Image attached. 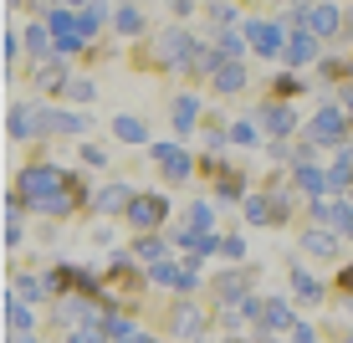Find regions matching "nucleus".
<instances>
[{
	"mask_svg": "<svg viewBox=\"0 0 353 343\" xmlns=\"http://www.w3.org/2000/svg\"><path fill=\"white\" fill-rule=\"evenodd\" d=\"M21 195H26L36 210H52V215L72 210V200H77L72 179L62 175V169H52V164H36V169H26V175H21Z\"/></svg>",
	"mask_w": 353,
	"mask_h": 343,
	"instance_id": "1",
	"label": "nucleus"
},
{
	"mask_svg": "<svg viewBox=\"0 0 353 343\" xmlns=\"http://www.w3.org/2000/svg\"><path fill=\"white\" fill-rule=\"evenodd\" d=\"M46 21H52L57 41H62L67 52H72V46H82V41L92 36L88 26H82V16H77V10H67V6H52V10H46Z\"/></svg>",
	"mask_w": 353,
	"mask_h": 343,
	"instance_id": "2",
	"label": "nucleus"
},
{
	"mask_svg": "<svg viewBox=\"0 0 353 343\" xmlns=\"http://www.w3.org/2000/svg\"><path fill=\"white\" fill-rule=\"evenodd\" d=\"M159 52H164V62L169 67H185V62H194V36L190 31H164V41H159Z\"/></svg>",
	"mask_w": 353,
	"mask_h": 343,
	"instance_id": "3",
	"label": "nucleus"
},
{
	"mask_svg": "<svg viewBox=\"0 0 353 343\" xmlns=\"http://www.w3.org/2000/svg\"><path fill=\"white\" fill-rule=\"evenodd\" d=\"M164 210H169V205L159 200V195H139V200L128 205V220L149 231V226H159V220H164Z\"/></svg>",
	"mask_w": 353,
	"mask_h": 343,
	"instance_id": "4",
	"label": "nucleus"
},
{
	"mask_svg": "<svg viewBox=\"0 0 353 343\" xmlns=\"http://www.w3.org/2000/svg\"><path fill=\"white\" fill-rule=\"evenodd\" d=\"M348 133V124H343V113L338 108H323L318 118H312V139H323V144H338Z\"/></svg>",
	"mask_w": 353,
	"mask_h": 343,
	"instance_id": "5",
	"label": "nucleus"
},
{
	"mask_svg": "<svg viewBox=\"0 0 353 343\" xmlns=\"http://www.w3.org/2000/svg\"><path fill=\"white\" fill-rule=\"evenodd\" d=\"M312 57H318V36H312V26H302V31L287 41V62L297 67V62H312Z\"/></svg>",
	"mask_w": 353,
	"mask_h": 343,
	"instance_id": "6",
	"label": "nucleus"
},
{
	"mask_svg": "<svg viewBox=\"0 0 353 343\" xmlns=\"http://www.w3.org/2000/svg\"><path fill=\"white\" fill-rule=\"evenodd\" d=\"M154 159L164 164V175H169V179H185V175H190V159H185V149H174V144H169V149L159 144V149H154Z\"/></svg>",
	"mask_w": 353,
	"mask_h": 343,
	"instance_id": "7",
	"label": "nucleus"
},
{
	"mask_svg": "<svg viewBox=\"0 0 353 343\" xmlns=\"http://www.w3.org/2000/svg\"><path fill=\"white\" fill-rule=\"evenodd\" d=\"M133 200H139V195H133L128 185H108L103 195H97V210H108V215H113V210H128Z\"/></svg>",
	"mask_w": 353,
	"mask_h": 343,
	"instance_id": "8",
	"label": "nucleus"
},
{
	"mask_svg": "<svg viewBox=\"0 0 353 343\" xmlns=\"http://www.w3.org/2000/svg\"><path fill=\"white\" fill-rule=\"evenodd\" d=\"M307 26H312V36H333L338 31V10L333 6H307Z\"/></svg>",
	"mask_w": 353,
	"mask_h": 343,
	"instance_id": "9",
	"label": "nucleus"
},
{
	"mask_svg": "<svg viewBox=\"0 0 353 343\" xmlns=\"http://www.w3.org/2000/svg\"><path fill=\"white\" fill-rule=\"evenodd\" d=\"M251 46H256L261 57H276L282 52V31L276 26H251Z\"/></svg>",
	"mask_w": 353,
	"mask_h": 343,
	"instance_id": "10",
	"label": "nucleus"
},
{
	"mask_svg": "<svg viewBox=\"0 0 353 343\" xmlns=\"http://www.w3.org/2000/svg\"><path fill=\"white\" fill-rule=\"evenodd\" d=\"M41 128H62V133H88L82 113H41Z\"/></svg>",
	"mask_w": 353,
	"mask_h": 343,
	"instance_id": "11",
	"label": "nucleus"
},
{
	"mask_svg": "<svg viewBox=\"0 0 353 343\" xmlns=\"http://www.w3.org/2000/svg\"><path fill=\"white\" fill-rule=\"evenodd\" d=\"M318 220L327 231H353V215L343 210V205H327V200H318Z\"/></svg>",
	"mask_w": 353,
	"mask_h": 343,
	"instance_id": "12",
	"label": "nucleus"
},
{
	"mask_svg": "<svg viewBox=\"0 0 353 343\" xmlns=\"http://www.w3.org/2000/svg\"><path fill=\"white\" fill-rule=\"evenodd\" d=\"M215 88H221V92H241V88H246V67L221 62V72H215Z\"/></svg>",
	"mask_w": 353,
	"mask_h": 343,
	"instance_id": "13",
	"label": "nucleus"
},
{
	"mask_svg": "<svg viewBox=\"0 0 353 343\" xmlns=\"http://www.w3.org/2000/svg\"><path fill=\"white\" fill-rule=\"evenodd\" d=\"M261 118H266V128H272V133H292V128H297V113H292V108H282V103H272Z\"/></svg>",
	"mask_w": 353,
	"mask_h": 343,
	"instance_id": "14",
	"label": "nucleus"
},
{
	"mask_svg": "<svg viewBox=\"0 0 353 343\" xmlns=\"http://www.w3.org/2000/svg\"><path fill=\"white\" fill-rule=\"evenodd\" d=\"M261 328H297V317H292V308H287V302H266Z\"/></svg>",
	"mask_w": 353,
	"mask_h": 343,
	"instance_id": "15",
	"label": "nucleus"
},
{
	"mask_svg": "<svg viewBox=\"0 0 353 343\" xmlns=\"http://www.w3.org/2000/svg\"><path fill=\"white\" fill-rule=\"evenodd\" d=\"M154 282H159V287H179V292H185V266L159 262V266H154Z\"/></svg>",
	"mask_w": 353,
	"mask_h": 343,
	"instance_id": "16",
	"label": "nucleus"
},
{
	"mask_svg": "<svg viewBox=\"0 0 353 343\" xmlns=\"http://www.w3.org/2000/svg\"><path fill=\"white\" fill-rule=\"evenodd\" d=\"M297 185L312 190V195H327V175H323V169H312V164H302L297 169Z\"/></svg>",
	"mask_w": 353,
	"mask_h": 343,
	"instance_id": "17",
	"label": "nucleus"
},
{
	"mask_svg": "<svg viewBox=\"0 0 353 343\" xmlns=\"http://www.w3.org/2000/svg\"><path fill=\"white\" fill-rule=\"evenodd\" d=\"M10 133H16V139H31L36 133V113L31 108H16V113H10Z\"/></svg>",
	"mask_w": 353,
	"mask_h": 343,
	"instance_id": "18",
	"label": "nucleus"
},
{
	"mask_svg": "<svg viewBox=\"0 0 353 343\" xmlns=\"http://www.w3.org/2000/svg\"><path fill=\"white\" fill-rule=\"evenodd\" d=\"M174 333H179V338H194V333H200V313H194V308H179V313H174Z\"/></svg>",
	"mask_w": 353,
	"mask_h": 343,
	"instance_id": "19",
	"label": "nucleus"
},
{
	"mask_svg": "<svg viewBox=\"0 0 353 343\" xmlns=\"http://www.w3.org/2000/svg\"><path fill=\"white\" fill-rule=\"evenodd\" d=\"M113 133H118L123 144H143V124H139V118H118Z\"/></svg>",
	"mask_w": 353,
	"mask_h": 343,
	"instance_id": "20",
	"label": "nucleus"
},
{
	"mask_svg": "<svg viewBox=\"0 0 353 343\" xmlns=\"http://www.w3.org/2000/svg\"><path fill=\"white\" fill-rule=\"evenodd\" d=\"M292 282H297V297H302V302H318V297H323V287H318L307 272H292Z\"/></svg>",
	"mask_w": 353,
	"mask_h": 343,
	"instance_id": "21",
	"label": "nucleus"
},
{
	"mask_svg": "<svg viewBox=\"0 0 353 343\" xmlns=\"http://www.w3.org/2000/svg\"><path fill=\"white\" fill-rule=\"evenodd\" d=\"M194 113H200V103H194V97H179V103H174V124H179V128H194Z\"/></svg>",
	"mask_w": 353,
	"mask_h": 343,
	"instance_id": "22",
	"label": "nucleus"
},
{
	"mask_svg": "<svg viewBox=\"0 0 353 343\" xmlns=\"http://www.w3.org/2000/svg\"><path fill=\"white\" fill-rule=\"evenodd\" d=\"M307 251H318V256H333V251H338L333 231H312V236H307Z\"/></svg>",
	"mask_w": 353,
	"mask_h": 343,
	"instance_id": "23",
	"label": "nucleus"
},
{
	"mask_svg": "<svg viewBox=\"0 0 353 343\" xmlns=\"http://www.w3.org/2000/svg\"><path fill=\"white\" fill-rule=\"evenodd\" d=\"M6 313H10V328H16V338H21V333L31 328V313L21 308V297H10V308H6Z\"/></svg>",
	"mask_w": 353,
	"mask_h": 343,
	"instance_id": "24",
	"label": "nucleus"
},
{
	"mask_svg": "<svg viewBox=\"0 0 353 343\" xmlns=\"http://www.w3.org/2000/svg\"><path fill=\"white\" fill-rule=\"evenodd\" d=\"M16 297H46V282H36V277H16Z\"/></svg>",
	"mask_w": 353,
	"mask_h": 343,
	"instance_id": "25",
	"label": "nucleus"
},
{
	"mask_svg": "<svg viewBox=\"0 0 353 343\" xmlns=\"http://www.w3.org/2000/svg\"><path fill=\"white\" fill-rule=\"evenodd\" d=\"M108 333H113L118 343H139V333H133V323H123V317H108Z\"/></svg>",
	"mask_w": 353,
	"mask_h": 343,
	"instance_id": "26",
	"label": "nucleus"
},
{
	"mask_svg": "<svg viewBox=\"0 0 353 343\" xmlns=\"http://www.w3.org/2000/svg\"><path fill=\"white\" fill-rule=\"evenodd\" d=\"M6 241H10V246H21V210H16V200H10V220H6Z\"/></svg>",
	"mask_w": 353,
	"mask_h": 343,
	"instance_id": "27",
	"label": "nucleus"
},
{
	"mask_svg": "<svg viewBox=\"0 0 353 343\" xmlns=\"http://www.w3.org/2000/svg\"><path fill=\"white\" fill-rule=\"evenodd\" d=\"M113 21H118V31H139V26H143V16H139L133 6H128V10H118Z\"/></svg>",
	"mask_w": 353,
	"mask_h": 343,
	"instance_id": "28",
	"label": "nucleus"
},
{
	"mask_svg": "<svg viewBox=\"0 0 353 343\" xmlns=\"http://www.w3.org/2000/svg\"><path fill=\"white\" fill-rule=\"evenodd\" d=\"M190 220H194V231H210V220H215V210H210V205H194V210H190Z\"/></svg>",
	"mask_w": 353,
	"mask_h": 343,
	"instance_id": "29",
	"label": "nucleus"
},
{
	"mask_svg": "<svg viewBox=\"0 0 353 343\" xmlns=\"http://www.w3.org/2000/svg\"><path fill=\"white\" fill-rule=\"evenodd\" d=\"M139 256H149V262L159 266V262H164V241H154V236H149V241H139Z\"/></svg>",
	"mask_w": 353,
	"mask_h": 343,
	"instance_id": "30",
	"label": "nucleus"
},
{
	"mask_svg": "<svg viewBox=\"0 0 353 343\" xmlns=\"http://www.w3.org/2000/svg\"><path fill=\"white\" fill-rule=\"evenodd\" d=\"M246 220H256V226H266V220H276L272 210H266L261 200H246Z\"/></svg>",
	"mask_w": 353,
	"mask_h": 343,
	"instance_id": "31",
	"label": "nucleus"
},
{
	"mask_svg": "<svg viewBox=\"0 0 353 343\" xmlns=\"http://www.w3.org/2000/svg\"><path fill=\"white\" fill-rule=\"evenodd\" d=\"M62 92L72 97V103H88V97H92V82H67Z\"/></svg>",
	"mask_w": 353,
	"mask_h": 343,
	"instance_id": "32",
	"label": "nucleus"
},
{
	"mask_svg": "<svg viewBox=\"0 0 353 343\" xmlns=\"http://www.w3.org/2000/svg\"><path fill=\"white\" fill-rule=\"evenodd\" d=\"M26 41H31V52H36V57H46V26H31V31H26Z\"/></svg>",
	"mask_w": 353,
	"mask_h": 343,
	"instance_id": "33",
	"label": "nucleus"
},
{
	"mask_svg": "<svg viewBox=\"0 0 353 343\" xmlns=\"http://www.w3.org/2000/svg\"><path fill=\"white\" fill-rule=\"evenodd\" d=\"M221 52H225V57H241L246 46H241V36H221Z\"/></svg>",
	"mask_w": 353,
	"mask_h": 343,
	"instance_id": "34",
	"label": "nucleus"
},
{
	"mask_svg": "<svg viewBox=\"0 0 353 343\" xmlns=\"http://www.w3.org/2000/svg\"><path fill=\"white\" fill-rule=\"evenodd\" d=\"M292 343H318V338H312V328H302V323H297V328H292Z\"/></svg>",
	"mask_w": 353,
	"mask_h": 343,
	"instance_id": "35",
	"label": "nucleus"
},
{
	"mask_svg": "<svg viewBox=\"0 0 353 343\" xmlns=\"http://www.w3.org/2000/svg\"><path fill=\"white\" fill-rule=\"evenodd\" d=\"M139 343H154V338H139Z\"/></svg>",
	"mask_w": 353,
	"mask_h": 343,
	"instance_id": "36",
	"label": "nucleus"
},
{
	"mask_svg": "<svg viewBox=\"0 0 353 343\" xmlns=\"http://www.w3.org/2000/svg\"><path fill=\"white\" fill-rule=\"evenodd\" d=\"M348 16H353V10H348Z\"/></svg>",
	"mask_w": 353,
	"mask_h": 343,
	"instance_id": "37",
	"label": "nucleus"
},
{
	"mask_svg": "<svg viewBox=\"0 0 353 343\" xmlns=\"http://www.w3.org/2000/svg\"><path fill=\"white\" fill-rule=\"evenodd\" d=\"M348 343H353V338H348Z\"/></svg>",
	"mask_w": 353,
	"mask_h": 343,
	"instance_id": "38",
	"label": "nucleus"
}]
</instances>
